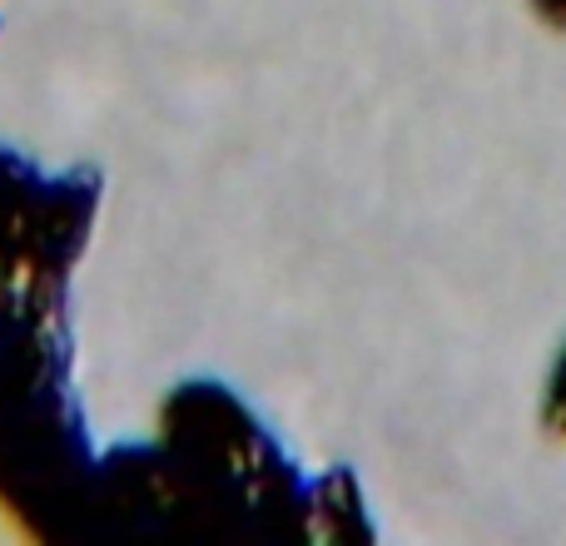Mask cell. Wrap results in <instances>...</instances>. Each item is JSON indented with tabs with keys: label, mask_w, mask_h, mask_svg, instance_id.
Masks as SVG:
<instances>
[{
	"label": "cell",
	"mask_w": 566,
	"mask_h": 546,
	"mask_svg": "<svg viewBox=\"0 0 566 546\" xmlns=\"http://www.w3.org/2000/svg\"><path fill=\"white\" fill-rule=\"evenodd\" d=\"M532 10H537L552 30H566V0H532Z\"/></svg>",
	"instance_id": "277c9868"
},
{
	"label": "cell",
	"mask_w": 566,
	"mask_h": 546,
	"mask_svg": "<svg viewBox=\"0 0 566 546\" xmlns=\"http://www.w3.org/2000/svg\"><path fill=\"white\" fill-rule=\"evenodd\" d=\"M542 418H547L552 432H562V438H566V348H562L557 368H552V378H547V402H542Z\"/></svg>",
	"instance_id": "3957f363"
},
{
	"label": "cell",
	"mask_w": 566,
	"mask_h": 546,
	"mask_svg": "<svg viewBox=\"0 0 566 546\" xmlns=\"http://www.w3.org/2000/svg\"><path fill=\"white\" fill-rule=\"evenodd\" d=\"M155 448L115 452L119 532H259V537H348L333 517L358 512L353 477L308 482L274 432L219 382H185L159 412Z\"/></svg>",
	"instance_id": "7a4b0ae2"
},
{
	"label": "cell",
	"mask_w": 566,
	"mask_h": 546,
	"mask_svg": "<svg viewBox=\"0 0 566 546\" xmlns=\"http://www.w3.org/2000/svg\"><path fill=\"white\" fill-rule=\"evenodd\" d=\"M95 204V169L0 149V512L30 542L115 537V472L90 452L70 382L65 288Z\"/></svg>",
	"instance_id": "6da1fadb"
}]
</instances>
